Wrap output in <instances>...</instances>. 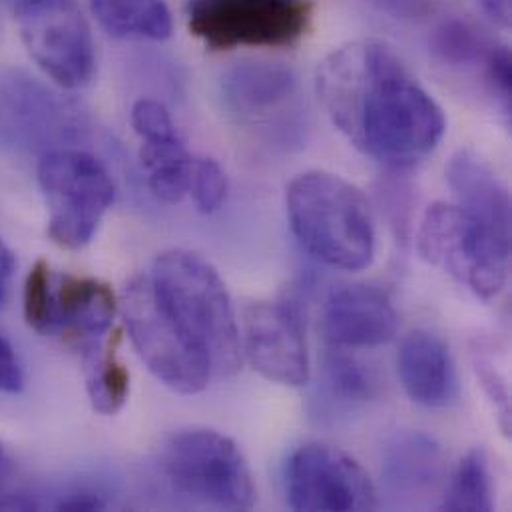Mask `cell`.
<instances>
[{"label":"cell","instance_id":"obj_11","mask_svg":"<svg viewBox=\"0 0 512 512\" xmlns=\"http://www.w3.org/2000/svg\"><path fill=\"white\" fill-rule=\"evenodd\" d=\"M287 505L303 512L375 511L377 491L365 469L325 443L297 447L283 469Z\"/></svg>","mask_w":512,"mask_h":512},{"label":"cell","instance_id":"obj_22","mask_svg":"<svg viewBox=\"0 0 512 512\" xmlns=\"http://www.w3.org/2000/svg\"><path fill=\"white\" fill-rule=\"evenodd\" d=\"M120 331L108 337L94 349L84 353L86 363V391L92 409L100 415H116L130 397V371L118 357Z\"/></svg>","mask_w":512,"mask_h":512},{"label":"cell","instance_id":"obj_2","mask_svg":"<svg viewBox=\"0 0 512 512\" xmlns=\"http://www.w3.org/2000/svg\"><path fill=\"white\" fill-rule=\"evenodd\" d=\"M293 236L319 261L361 271L375 257L373 212L359 188L337 174L311 170L295 176L285 190Z\"/></svg>","mask_w":512,"mask_h":512},{"label":"cell","instance_id":"obj_33","mask_svg":"<svg viewBox=\"0 0 512 512\" xmlns=\"http://www.w3.org/2000/svg\"><path fill=\"white\" fill-rule=\"evenodd\" d=\"M8 2H10V4H12V2H14V0H8Z\"/></svg>","mask_w":512,"mask_h":512},{"label":"cell","instance_id":"obj_28","mask_svg":"<svg viewBox=\"0 0 512 512\" xmlns=\"http://www.w3.org/2000/svg\"><path fill=\"white\" fill-rule=\"evenodd\" d=\"M52 509L62 512L104 511L106 501L100 493L80 487V489H72V491L60 495V499L52 505Z\"/></svg>","mask_w":512,"mask_h":512},{"label":"cell","instance_id":"obj_29","mask_svg":"<svg viewBox=\"0 0 512 512\" xmlns=\"http://www.w3.org/2000/svg\"><path fill=\"white\" fill-rule=\"evenodd\" d=\"M381 10L389 12L395 18H423L429 8L431 0H371Z\"/></svg>","mask_w":512,"mask_h":512},{"label":"cell","instance_id":"obj_31","mask_svg":"<svg viewBox=\"0 0 512 512\" xmlns=\"http://www.w3.org/2000/svg\"><path fill=\"white\" fill-rule=\"evenodd\" d=\"M12 273H14V256L8 250V246L0 240V307H2L4 299H6Z\"/></svg>","mask_w":512,"mask_h":512},{"label":"cell","instance_id":"obj_18","mask_svg":"<svg viewBox=\"0 0 512 512\" xmlns=\"http://www.w3.org/2000/svg\"><path fill=\"white\" fill-rule=\"evenodd\" d=\"M295 92V74L273 62H242L222 78L224 106L240 122L250 124L269 120L293 100Z\"/></svg>","mask_w":512,"mask_h":512},{"label":"cell","instance_id":"obj_4","mask_svg":"<svg viewBox=\"0 0 512 512\" xmlns=\"http://www.w3.org/2000/svg\"><path fill=\"white\" fill-rule=\"evenodd\" d=\"M36 178L48 208V238L64 250L88 246L116 198L104 164L76 146L58 148L38 158Z\"/></svg>","mask_w":512,"mask_h":512},{"label":"cell","instance_id":"obj_27","mask_svg":"<svg viewBox=\"0 0 512 512\" xmlns=\"http://www.w3.org/2000/svg\"><path fill=\"white\" fill-rule=\"evenodd\" d=\"M24 387L22 365L12 345L0 335V393L16 395Z\"/></svg>","mask_w":512,"mask_h":512},{"label":"cell","instance_id":"obj_26","mask_svg":"<svg viewBox=\"0 0 512 512\" xmlns=\"http://www.w3.org/2000/svg\"><path fill=\"white\" fill-rule=\"evenodd\" d=\"M132 126L142 140L166 138L178 134L176 124L166 106L152 98H142L132 106Z\"/></svg>","mask_w":512,"mask_h":512},{"label":"cell","instance_id":"obj_21","mask_svg":"<svg viewBox=\"0 0 512 512\" xmlns=\"http://www.w3.org/2000/svg\"><path fill=\"white\" fill-rule=\"evenodd\" d=\"M140 164L148 176L150 192L164 204H178L190 194L194 158L178 134L142 140Z\"/></svg>","mask_w":512,"mask_h":512},{"label":"cell","instance_id":"obj_20","mask_svg":"<svg viewBox=\"0 0 512 512\" xmlns=\"http://www.w3.org/2000/svg\"><path fill=\"white\" fill-rule=\"evenodd\" d=\"M96 22L120 40H168L174 18L166 0H88Z\"/></svg>","mask_w":512,"mask_h":512},{"label":"cell","instance_id":"obj_24","mask_svg":"<svg viewBox=\"0 0 512 512\" xmlns=\"http://www.w3.org/2000/svg\"><path fill=\"white\" fill-rule=\"evenodd\" d=\"M24 317L40 335H54V275L46 259H36L24 283Z\"/></svg>","mask_w":512,"mask_h":512},{"label":"cell","instance_id":"obj_23","mask_svg":"<svg viewBox=\"0 0 512 512\" xmlns=\"http://www.w3.org/2000/svg\"><path fill=\"white\" fill-rule=\"evenodd\" d=\"M493 507L495 491L489 457L477 447L459 463L439 509L449 512H489L493 511Z\"/></svg>","mask_w":512,"mask_h":512},{"label":"cell","instance_id":"obj_9","mask_svg":"<svg viewBox=\"0 0 512 512\" xmlns=\"http://www.w3.org/2000/svg\"><path fill=\"white\" fill-rule=\"evenodd\" d=\"M86 132L84 112L20 68H0V146L20 154L74 148Z\"/></svg>","mask_w":512,"mask_h":512},{"label":"cell","instance_id":"obj_7","mask_svg":"<svg viewBox=\"0 0 512 512\" xmlns=\"http://www.w3.org/2000/svg\"><path fill=\"white\" fill-rule=\"evenodd\" d=\"M419 252L465 283L481 299L501 293L509 277L511 246L463 212L457 204H433L419 228Z\"/></svg>","mask_w":512,"mask_h":512},{"label":"cell","instance_id":"obj_13","mask_svg":"<svg viewBox=\"0 0 512 512\" xmlns=\"http://www.w3.org/2000/svg\"><path fill=\"white\" fill-rule=\"evenodd\" d=\"M325 333L337 347L369 349L391 341L399 317L391 295L373 283H345L325 303Z\"/></svg>","mask_w":512,"mask_h":512},{"label":"cell","instance_id":"obj_17","mask_svg":"<svg viewBox=\"0 0 512 512\" xmlns=\"http://www.w3.org/2000/svg\"><path fill=\"white\" fill-rule=\"evenodd\" d=\"M455 204L511 246V196L495 170L473 150L457 152L447 166Z\"/></svg>","mask_w":512,"mask_h":512},{"label":"cell","instance_id":"obj_15","mask_svg":"<svg viewBox=\"0 0 512 512\" xmlns=\"http://www.w3.org/2000/svg\"><path fill=\"white\" fill-rule=\"evenodd\" d=\"M431 52L447 68L479 72L509 108L512 68L511 52L505 44H497L467 20L449 18L435 28Z\"/></svg>","mask_w":512,"mask_h":512},{"label":"cell","instance_id":"obj_32","mask_svg":"<svg viewBox=\"0 0 512 512\" xmlns=\"http://www.w3.org/2000/svg\"><path fill=\"white\" fill-rule=\"evenodd\" d=\"M8 471H10V463H8V457H6L4 449L0 447V493L4 489V481L8 477Z\"/></svg>","mask_w":512,"mask_h":512},{"label":"cell","instance_id":"obj_6","mask_svg":"<svg viewBox=\"0 0 512 512\" xmlns=\"http://www.w3.org/2000/svg\"><path fill=\"white\" fill-rule=\"evenodd\" d=\"M132 345L150 373L180 395H196L212 377V363L162 303L150 275L132 279L122 297Z\"/></svg>","mask_w":512,"mask_h":512},{"label":"cell","instance_id":"obj_8","mask_svg":"<svg viewBox=\"0 0 512 512\" xmlns=\"http://www.w3.org/2000/svg\"><path fill=\"white\" fill-rule=\"evenodd\" d=\"M313 0H188V28L212 50L287 48L311 26Z\"/></svg>","mask_w":512,"mask_h":512},{"label":"cell","instance_id":"obj_14","mask_svg":"<svg viewBox=\"0 0 512 512\" xmlns=\"http://www.w3.org/2000/svg\"><path fill=\"white\" fill-rule=\"evenodd\" d=\"M112 287L96 277L62 275L54 277V321L56 333L82 353L100 345L116 315Z\"/></svg>","mask_w":512,"mask_h":512},{"label":"cell","instance_id":"obj_16","mask_svg":"<svg viewBox=\"0 0 512 512\" xmlns=\"http://www.w3.org/2000/svg\"><path fill=\"white\" fill-rule=\"evenodd\" d=\"M397 367L407 395L427 407L445 409L459 397L453 355L445 341L425 329L409 333L399 349Z\"/></svg>","mask_w":512,"mask_h":512},{"label":"cell","instance_id":"obj_30","mask_svg":"<svg viewBox=\"0 0 512 512\" xmlns=\"http://www.w3.org/2000/svg\"><path fill=\"white\" fill-rule=\"evenodd\" d=\"M483 12L499 26L509 28L511 26V0H479Z\"/></svg>","mask_w":512,"mask_h":512},{"label":"cell","instance_id":"obj_25","mask_svg":"<svg viewBox=\"0 0 512 512\" xmlns=\"http://www.w3.org/2000/svg\"><path fill=\"white\" fill-rule=\"evenodd\" d=\"M190 196L202 214L218 212L228 196V176L212 158H194Z\"/></svg>","mask_w":512,"mask_h":512},{"label":"cell","instance_id":"obj_1","mask_svg":"<svg viewBox=\"0 0 512 512\" xmlns=\"http://www.w3.org/2000/svg\"><path fill=\"white\" fill-rule=\"evenodd\" d=\"M315 88L333 126L383 166L413 168L445 136L441 106L383 40L357 38L335 48L319 64Z\"/></svg>","mask_w":512,"mask_h":512},{"label":"cell","instance_id":"obj_10","mask_svg":"<svg viewBox=\"0 0 512 512\" xmlns=\"http://www.w3.org/2000/svg\"><path fill=\"white\" fill-rule=\"evenodd\" d=\"M26 52L60 88L80 90L96 72L92 30L76 0H14Z\"/></svg>","mask_w":512,"mask_h":512},{"label":"cell","instance_id":"obj_5","mask_svg":"<svg viewBox=\"0 0 512 512\" xmlns=\"http://www.w3.org/2000/svg\"><path fill=\"white\" fill-rule=\"evenodd\" d=\"M160 469L184 495L226 511H250L256 485L240 447L212 429H188L168 437Z\"/></svg>","mask_w":512,"mask_h":512},{"label":"cell","instance_id":"obj_3","mask_svg":"<svg viewBox=\"0 0 512 512\" xmlns=\"http://www.w3.org/2000/svg\"><path fill=\"white\" fill-rule=\"evenodd\" d=\"M176 323L204 351L218 375H232L244 361L232 297L216 267L204 257L170 250L148 273Z\"/></svg>","mask_w":512,"mask_h":512},{"label":"cell","instance_id":"obj_12","mask_svg":"<svg viewBox=\"0 0 512 512\" xmlns=\"http://www.w3.org/2000/svg\"><path fill=\"white\" fill-rule=\"evenodd\" d=\"M244 357L261 377L301 387L309 381V353L301 317L291 303L259 301L246 311Z\"/></svg>","mask_w":512,"mask_h":512},{"label":"cell","instance_id":"obj_19","mask_svg":"<svg viewBox=\"0 0 512 512\" xmlns=\"http://www.w3.org/2000/svg\"><path fill=\"white\" fill-rule=\"evenodd\" d=\"M441 447L425 433H397L383 451V479L397 497L415 499L433 493L441 481Z\"/></svg>","mask_w":512,"mask_h":512}]
</instances>
